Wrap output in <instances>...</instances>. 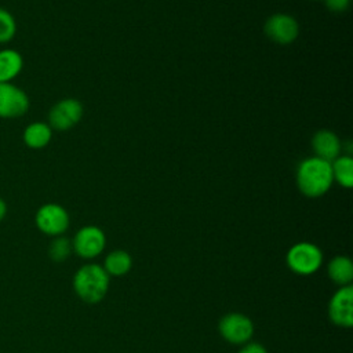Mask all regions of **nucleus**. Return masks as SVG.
Listing matches in <instances>:
<instances>
[{
    "label": "nucleus",
    "instance_id": "obj_1",
    "mask_svg": "<svg viewBox=\"0 0 353 353\" xmlns=\"http://www.w3.org/2000/svg\"><path fill=\"white\" fill-rule=\"evenodd\" d=\"M295 179L303 196L309 199L321 197L334 183L331 163L316 156L306 157L298 164Z\"/></svg>",
    "mask_w": 353,
    "mask_h": 353
},
{
    "label": "nucleus",
    "instance_id": "obj_2",
    "mask_svg": "<svg viewBox=\"0 0 353 353\" xmlns=\"http://www.w3.org/2000/svg\"><path fill=\"white\" fill-rule=\"evenodd\" d=\"M110 276L99 263H85L80 266L73 276V290L76 295L87 302L97 303L102 301L109 290Z\"/></svg>",
    "mask_w": 353,
    "mask_h": 353
},
{
    "label": "nucleus",
    "instance_id": "obj_3",
    "mask_svg": "<svg viewBox=\"0 0 353 353\" xmlns=\"http://www.w3.org/2000/svg\"><path fill=\"white\" fill-rule=\"evenodd\" d=\"M323 251L309 241H299L290 247L285 255L287 266L299 276H310L323 265Z\"/></svg>",
    "mask_w": 353,
    "mask_h": 353
},
{
    "label": "nucleus",
    "instance_id": "obj_4",
    "mask_svg": "<svg viewBox=\"0 0 353 353\" xmlns=\"http://www.w3.org/2000/svg\"><path fill=\"white\" fill-rule=\"evenodd\" d=\"M34 223L41 233L57 237L62 236L68 230L70 218L61 204L46 203L36 211Z\"/></svg>",
    "mask_w": 353,
    "mask_h": 353
},
{
    "label": "nucleus",
    "instance_id": "obj_5",
    "mask_svg": "<svg viewBox=\"0 0 353 353\" xmlns=\"http://www.w3.org/2000/svg\"><path fill=\"white\" fill-rule=\"evenodd\" d=\"M221 336L232 345H244L251 341L254 335L252 320L243 313H228L218 323Z\"/></svg>",
    "mask_w": 353,
    "mask_h": 353
},
{
    "label": "nucleus",
    "instance_id": "obj_6",
    "mask_svg": "<svg viewBox=\"0 0 353 353\" xmlns=\"http://www.w3.org/2000/svg\"><path fill=\"white\" fill-rule=\"evenodd\" d=\"M106 245V236L103 230L95 225L80 228L72 239L73 252L83 259H94Z\"/></svg>",
    "mask_w": 353,
    "mask_h": 353
},
{
    "label": "nucleus",
    "instance_id": "obj_7",
    "mask_svg": "<svg viewBox=\"0 0 353 353\" xmlns=\"http://www.w3.org/2000/svg\"><path fill=\"white\" fill-rule=\"evenodd\" d=\"M83 117V105L74 98H65L52 105L48 112V125L55 131H68Z\"/></svg>",
    "mask_w": 353,
    "mask_h": 353
},
{
    "label": "nucleus",
    "instance_id": "obj_8",
    "mask_svg": "<svg viewBox=\"0 0 353 353\" xmlns=\"http://www.w3.org/2000/svg\"><path fill=\"white\" fill-rule=\"evenodd\" d=\"M28 94L12 83H0V119H18L29 110Z\"/></svg>",
    "mask_w": 353,
    "mask_h": 353
},
{
    "label": "nucleus",
    "instance_id": "obj_9",
    "mask_svg": "<svg viewBox=\"0 0 353 353\" xmlns=\"http://www.w3.org/2000/svg\"><path fill=\"white\" fill-rule=\"evenodd\" d=\"M263 32L277 44H291L298 39L299 23L292 15L277 12L266 19Z\"/></svg>",
    "mask_w": 353,
    "mask_h": 353
},
{
    "label": "nucleus",
    "instance_id": "obj_10",
    "mask_svg": "<svg viewBox=\"0 0 353 353\" xmlns=\"http://www.w3.org/2000/svg\"><path fill=\"white\" fill-rule=\"evenodd\" d=\"M328 317L331 323L342 328L353 325V287H339L328 302Z\"/></svg>",
    "mask_w": 353,
    "mask_h": 353
},
{
    "label": "nucleus",
    "instance_id": "obj_11",
    "mask_svg": "<svg viewBox=\"0 0 353 353\" xmlns=\"http://www.w3.org/2000/svg\"><path fill=\"white\" fill-rule=\"evenodd\" d=\"M312 149L316 157L331 163L341 154L342 143L335 132L330 130H320L312 138Z\"/></svg>",
    "mask_w": 353,
    "mask_h": 353
},
{
    "label": "nucleus",
    "instance_id": "obj_12",
    "mask_svg": "<svg viewBox=\"0 0 353 353\" xmlns=\"http://www.w3.org/2000/svg\"><path fill=\"white\" fill-rule=\"evenodd\" d=\"M52 138V128L48 123L33 121L28 124L22 132L23 143L30 149H43L46 148Z\"/></svg>",
    "mask_w": 353,
    "mask_h": 353
},
{
    "label": "nucleus",
    "instance_id": "obj_13",
    "mask_svg": "<svg viewBox=\"0 0 353 353\" xmlns=\"http://www.w3.org/2000/svg\"><path fill=\"white\" fill-rule=\"evenodd\" d=\"M327 276L339 287L350 285L353 280V262L349 256L336 255L327 265Z\"/></svg>",
    "mask_w": 353,
    "mask_h": 353
},
{
    "label": "nucleus",
    "instance_id": "obj_14",
    "mask_svg": "<svg viewBox=\"0 0 353 353\" xmlns=\"http://www.w3.org/2000/svg\"><path fill=\"white\" fill-rule=\"evenodd\" d=\"M23 68L22 55L14 48L0 50V83H11Z\"/></svg>",
    "mask_w": 353,
    "mask_h": 353
},
{
    "label": "nucleus",
    "instance_id": "obj_15",
    "mask_svg": "<svg viewBox=\"0 0 353 353\" xmlns=\"http://www.w3.org/2000/svg\"><path fill=\"white\" fill-rule=\"evenodd\" d=\"M103 269L109 276L121 277L127 274L132 268V258L124 250H114L105 256Z\"/></svg>",
    "mask_w": 353,
    "mask_h": 353
},
{
    "label": "nucleus",
    "instance_id": "obj_16",
    "mask_svg": "<svg viewBox=\"0 0 353 353\" xmlns=\"http://www.w3.org/2000/svg\"><path fill=\"white\" fill-rule=\"evenodd\" d=\"M331 170L334 182H338L345 189L353 186V159L350 154H339L331 161Z\"/></svg>",
    "mask_w": 353,
    "mask_h": 353
},
{
    "label": "nucleus",
    "instance_id": "obj_17",
    "mask_svg": "<svg viewBox=\"0 0 353 353\" xmlns=\"http://www.w3.org/2000/svg\"><path fill=\"white\" fill-rule=\"evenodd\" d=\"M72 252H73L72 240H69L63 234L54 237L48 245V256L54 262H63L70 256Z\"/></svg>",
    "mask_w": 353,
    "mask_h": 353
},
{
    "label": "nucleus",
    "instance_id": "obj_18",
    "mask_svg": "<svg viewBox=\"0 0 353 353\" xmlns=\"http://www.w3.org/2000/svg\"><path fill=\"white\" fill-rule=\"evenodd\" d=\"M17 33V21L6 8L0 7V44L10 43Z\"/></svg>",
    "mask_w": 353,
    "mask_h": 353
},
{
    "label": "nucleus",
    "instance_id": "obj_19",
    "mask_svg": "<svg viewBox=\"0 0 353 353\" xmlns=\"http://www.w3.org/2000/svg\"><path fill=\"white\" fill-rule=\"evenodd\" d=\"M350 0H325V6L328 10L334 12H343L347 10Z\"/></svg>",
    "mask_w": 353,
    "mask_h": 353
},
{
    "label": "nucleus",
    "instance_id": "obj_20",
    "mask_svg": "<svg viewBox=\"0 0 353 353\" xmlns=\"http://www.w3.org/2000/svg\"><path fill=\"white\" fill-rule=\"evenodd\" d=\"M239 353H268V350L259 342H247L243 345Z\"/></svg>",
    "mask_w": 353,
    "mask_h": 353
},
{
    "label": "nucleus",
    "instance_id": "obj_21",
    "mask_svg": "<svg viewBox=\"0 0 353 353\" xmlns=\"http://www.w3.org/2000/svg\"><path fill=\"white\" fill-rule=\"evenodd\" d=\"M6 214H7V204H6V201L0 197V222L4 219Z\"/></svg>",
    "mask_w": 353,
    "mask_h": 353
},
{
    "label": "nucleus",
    "instance_id": "obj_22",
    "mask_svg": "<svg viewBox=\"0 0 353 353\" xmlns=\"http://www.w3.org/2000/svg\"><path fill=\"white\" fill-rule=\"evenodd\" d=\"M317 1H325V0H317Z\"/></svg>",
    "mask_w": 353,
    "mask_h": 353
}]
</instances>
